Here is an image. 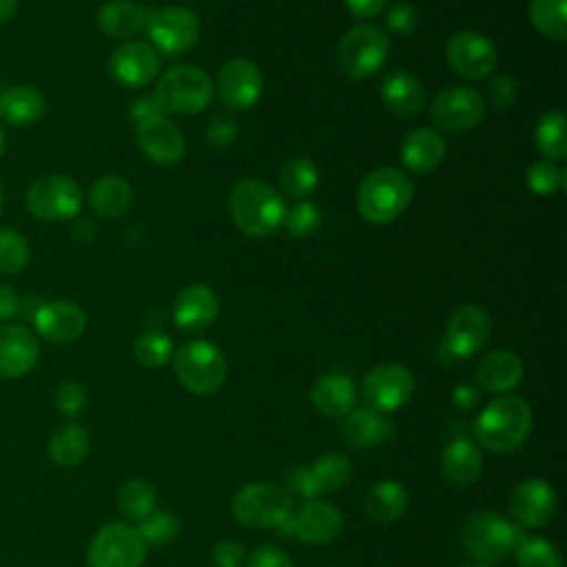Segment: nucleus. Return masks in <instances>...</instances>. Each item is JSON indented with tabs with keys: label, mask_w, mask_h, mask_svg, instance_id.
Segmentation results:
<instances>
[{
	"label": "nucleus",
	"mask_w": 567,
	"mask_h": 567,
	"mask_svg": "<svg viewBox=\"0 0 567 567\" xmlns=\"http://www.w3.org/2000/svg\"><path fill=\"white\" fill-rule=\"evenodd\" d=\"M458 567H492V563H481V560H470V563H463Z\"/></svg>",
	"instance_id": "57"
},
{
	"label": "nucleus",
	"mask_w": 567,
	"mask_h": 567,
	"mask_svg": "<svg viewBox=\"0 0 567 567\" xmlns=\"http://www.w3.org/2000/svg\"><path fill=\"white\" fill-rule=\"evenodd\" d=\"M445 157V140L439 131L419 126L401 142V162L412 173H432Z\"/></svg>",
	"instance_id": "27"
},
{
	"label": "nucleus",
	"mask_w": 567,
	"mask_h": 567,
	"mask_svg": "<svg viewBox=\"0 0 567 567\" xmlns=\"http://www.w3.org/2000/svg\"><path fill=\"white\" fill-rule=\"evenodd\" d=\"M264 91V75L259 66L246 58L226 62L217 75V95L230 111L252 109Z\"/></svg>",
	"instance_id": "18"
},
{
	"label": "nucleus",
	"mask_w": 567,
	"mask_h": 567,
	"mask_svg": "<svg viewBox=\"0 0 567 567\" xmlns=\"http://www.w3.org/2000/svg\"><path fill=\"white\" fill-rule=\"evenodd\" d=\"M452 403L458 410H472L478 403V392L472 385H456L452 394Z\"/></svg>",
	"instance_id": "55"
},
{
	"label": "nucleus",
	"mask_w": 567,
	"mask_h": 567,
	"mask_svg": "<svg viewBox=\"0 0 567 567\" xmlns=\"http://www.w3.org/2000/svg\"><path fill=\"white\" fill-rule=\"evenodd\" d=\"M319 221H321V213L310 199H299L290 210H286V217H284L286 230L297 239L312 235Z\"/></svg>",
	"instance_id": "45"
},
{
	"label": "nucleus",
	"mask_w": 567,
	"mask_h": 567,
	"mask_svg": "<svg viewBox=\"0 0 567 567\" xmlns=\"http://www.w3.org/2000/svg\"><path fill=\"white\" fill-rule=\"evenodd\" d=\"M173 370L177 381L193 394L206 396L217 392L228 374V361L224 352L204 339L182 343L173 357Z\"/></svg>",
	"instance_id": "6"
},
{
	"label": "nucleus",
	"mask_w": 567,
	"mask_h": 567,
	"mask_svg": "<svg viewBox=\"0 0 567 567\" xmlns=\"http://www.w3.org/2000/svg\"><path fill=\"white\" fill-rule=\"evenodd\" d=\"M408 509V489L396 481H379L365 492V512L379 523H392Z\"/></svg>",
	"instance_id": "34"
},
{
	"label": "nucleus",
	"mask_w": 567,
	"mask_h": 567,
	"mask_svg": "<svg viewBox=\"0 0 567 567\" xmlns=\"http://www.w3.org/2000/svg\"><path fill=\"white\" fill-rule=\"evenodd\" d=\"M248 567H295L290 556L277 545H259L248 556Z\"/></svg>",
	"instance_id": "49"
},
{
	"label": "nucleus",
	"mask_w": 567,
	"mask_h": 567,
	"mask_svg": "<svg viewBox=\"0 0 567 567\" xmlns=\"http://www.w3.org/2000/svg\"><path fill=\"white\" fill-rule=\"evenodd\" d=\"M210 560L215 567H241L246 563V549L239 540H219L210 549Z\"/></svg>",
	"instance_id": "47"
},
{
	"label": "nucleus",
	"mask_w": 567,
	"mask_h": 567,
	"mask_svg": "<svg viewBox=\"0 0 567 567\" xmlns=\"http://www.w3.org/2000/svg\"><path fill=\"white\" fill-rule=\"evenodd\" d=\"M567 124L563 111H547L536 124V148L547 162H560L567 157Z\"/></svg>",
	"instance_id": "37"
},
{
	"label": "nucleus",
	"mask_w": 567,
	"mask_h": 567,
	"mask_svg": "<svg viewBox=\"0 0 567 567\" xmlns=\"http://www.w3.org/2000/svg\"><path fill=\"white\" fill-rule=\"evenodd\" d=\"M412 202V182L399 168L381 166L359 186L357 208L370 224H390L405 213Z\"/></svg>",
	"instance_id": "3"
},
{
	"label": "nucleus",
	"mask_w": 567,
	"mask_h": 567,
	"mask_svg": "<svg viewBox=\"0 0 567 567\" xmlns=\"http://www.w3.org/2000/svg\"><path fill=\"white\" fill-rule=\"evenodd\" d=\"M213 80L206 71L188 64L171 66L155 84L153 97L162 113L195 115L213 102Z\"/></svg>",
	"instance_id": "4"
},
{
	"label": "nucleus",
	"mask_w": 567,
	"mask_h": 567,
	"mask_svg": "<svg viewBox=\"0 0 567 567\" xmlns=\"http://www.w3.org/2000/svg\"><path fill=\"white\" fill-rule=\"evenodd\" d=\"M556 489L543 478L520 481L509 498L512 516L525 527H545L556 514Z\"/></svg>",
	"instance_id": "20"
},
{
	"label": "nucleus",
	"mask_w": 567,
	"mask_h": 567,
	"mask_svg": "<svg viewBox=\"0 0 567 567\" xmlns=\"http://www.w3.org/2000/svg\"><path fill=\"white\" fill-rule=\"evenodd\" d=\"M567 0H532L529 20L538 33L549 40L563 42L567 38Z\"/></svg>",
	"instance_id": "38"
},
{
	"label": "nucleus",
	"mask_w": 567,
	"mask_h": 567,
	"mask_svg": "<svg viewBox=\"0 0 567 567\" xmlns=\"http://www.w3.org/2000/svg\"><path fill=\"white\" fill-rule=\"evenodd\" d=\"M489 97L494 109H509L516 102V82L509 75H496L489 84Z\"/></svg>",
	"instance_id": "51"
},
{
	"label": "nucleus",
	"mask_w": 567,
	"mask_h": 567,
	"mask_svg": "<svg viewBox=\"0 0 567 567\" xmlns=\"http://www.w3.org/2000/svg\"><path fill=\"white\" fill-rule=\"evenodd\" d=\"M235 135H237V124L228 115L217 113L206 124V140L215 146L230 144L235 140Z\"/></svg>",
	"instance_id": "50"
},
{
	"label": "nucleus",
	"mask_w": 567,
	"mask_h": 567,
	"mask_svg": "<svg viewBox=\"0 0 567 567\" xmlns=\"http://www.w3.org/2000/svg\"><path fill=\"white\" fill-rule=\"evenodd\" d=\"M4 144H7V135H4V128H2V124H0V157H2V153H4Z\"/></svg>",
	"instance_id": "58"
},
{
	"label": "nucleus",
	"mask_w": 567,
	"mask_h": 567,
	"mask_svg": "<svg viewBox=\"0 0 567 567\" xmlns=\"http://www.w3.org/2000/svg\"><path fill=\"white\" fill-rule=\"evenodd\" d=\"M343 4L350 16L365 20V18L379 16L385 9L388 0H343Z\"/></svg>",
	"instance_id": "54"
},
{
	"label": "nucleus",
	"mask_w": 567,
	"mask_h": 567,
	"mask_svg": "<svg viewBox=\"0 0 567 567\" xmlns=\"http://www.w3.org/2000/svg\"><path fill=\"white\" fill-rule=\"evenodd\" d=\"M228 213L244 235L268 237L284 226L286 204L270 184L246 177L233 186L228 195Z\"/></svg>",
	"instance_id": "1"
},
{
	"label": "nucleus",
	"mask_w": 567,
	"mask_h": 567,
	"mask_svg": "<svg viewBox=\"0 0 567 567\" xmlns=\"http://www.w3.org/2000/svg\"><path fill=\"white\" fill-rule=\"evenodd\" d=\"M20 308H22V299L18 297V292L11 286L0 284V321H9L18 317Z\"/></svg>",
	"instance_id": "53"
},
{
	"label": "nucleus",
	"mask_w": 567,
	"mask_h": 567,
	"mask_svg": "<svg viewBox=\"0 0 567 567\" xmlns=\"http://www.w3.org/2000/svg\"><path fill=\"white\" fill-rule=\"evenodd\" d=\"M151 47L164 55H182L190 51L202 33V22L197 13L186 7H166L153 11L146 24Z\"/></svg>",
	"instance_id": "11"
},
{
	"label": "nucleus",
	"mask_w": 567,
	"mask_h": 567,
	"mask_svg": "<svg viewBox=\"0 0 567 567\" xmlns=\"http://www.w3.org/2000/svg\"><path fill=\"white\" fill-rule=\"evenodd\" d=\"M157 505V492L146 478H128L117 489V507L124 514V518L140 523L151 512H155Z\"/></svg>",
	"instance_id": "36"
},
{
	"label": "nucleus",
	"mask_w": 567,
	"mask_h": 567,
	"mask_svg": "<svg viewBox=\"0 0 567 567\" xmlns=\"http://www.w3.org/2000/svg\"><path fill=\"white\" fill-rule=\"evenodd\" d=\"M82 208V190L66 175H42L27 190V210L42 221L73 219Z\"/></svg>",
	"instance_id": "10"
},
{
	"label": "nucleus",
	"mask_w": 567,
	"mask_h": 567,
	"mask_svg": "<svg viewBox=\"0 0 567 567\" xmlns=\"http://www.w3.org/2000/svg\"><path fill=\"white\" fill-rule=\"evenodd\" d=\"M44 111V93L31 84L9 86L0 93V117L13 126H29L40 122Z\"/></svg>",
	"instance_id": "32"
},
{
	"label": "nucleus",
	"mask_w": 567,
	"mask_h": 567,
	"mask_svg": "<svg viewBox=\"0 0 567 567\" xmlns=\"http://www.w3.org/2000/svg\"><path fill=\"white\" fill-rule=\"evenodd\" d=\"M31 321L35 330L53 343H71L86 328L84 310L78 303L64 299L38 303V308L31 315Z\"/></svg>",
	"instance_id": "21"
},
{
	"label": "nucleus",
	"mask_w": 567,
	"mask_h": 567,
	"mask_svg": "<svg viewBox=\"0 0 567 567\" xmlns=\"http://www.w3.org/2000/svg\"><path fill=\"white\" fill-rule=\"evenodd\" d=\"M414 392V377L401 363H379L374 365L361 383L363 401L370 410L392 412L410 401Z\"/></svg>",
	"instance_id": "13"
},
{
	"label": "nucleus",
	"mask_w": 567,
	"mask_h": 567,
	"mask_svg": "<svg viewBox=\"0 0 567 567\" xmlns=\"http://www.w3.org/2000/svg\"><path fill=\"white\" fill-rule=\"evenodd\" d=\"M20 7V0H0V24L9 22L16 18Z\"/></svg>",
	"instance_id": "56"
},
{
	"label": "nucleus",
	"mask_w": 567,
	"mask_h": 567,
	"mask_svg": "<svg viewBox=\"0 0 567 567\" xmlns=\"http://www.w3.org/2000/svg\"><path fill=\"white\" fill-rule=\"evenodd\" d=\"M40 357L35 334L20 323L0 328V379H20L33 370Z\"/></svg>",
	"instance_id": "22"
},
{
	"label": "nucleus",
	"mask_w": 567,
	"mask_h": 567,
	"mask_svg": "<svg viewBox=\"0 0 567 567\" xmlns=\"http://www.w3.org/2000/svg\"><path fill=\"white\" fill-rule=\"evenodd\" d=\"M310 401L326 416H346L357 405V385L343 372H328L312 381Z\"/></svg>",
	"instance_id": "25"
},
{
	"label": "nucleus",
	"mask_w": 567,
	"mask_h": 567,
	"mask_svg": "<svg viewBox=\"0 0 567 567\" xmlns=\"http://www.w3.org/2000/svg\"><path fill=\"white\" fill-rule=\"evenodd\" d=\"M489 332V315L481 306L467 303L454 310V315L450 317L443 334V348L450 359H467L487 343Z\"/></svg>",
	"instance_id": "17"
},
{
	"label": "nucleus",
	"mask_w": 567,
	"mask_h": 567,
	"mask_svg": "<svg viewBox=\"0 0 567 567\" xmlns=\"http://www.w3.org/2000/svg\"><path fill=\"white\" fill-rule=\"evenodd\" d=\"M109 73L122 86H144L159 73V53L148 42L126 40L111 53Z\"/></svg>",
	"instance_id": "19"
},
{
	"label": "nucleus",
	"mask_w": 567,
	"mask_h": 567,
	"mask_svg": "<svg viewBox=\"0 0 567 567\" xmlns=\"http://www.w3.org/2000/svg\"><path fill=\"white\" fill-rule=\"evenodd\" d=\"M352 463L343 452H326L310 467H297L288 476V492L312 501L317 494L334 492L348 485Z\"/></svg>",
	"instance_id": "14"
},
{
	"label": "nucleus",
	"mask_w": 567,
	"mask_h": 567,
	"mask_svg": "<svg viewBox=\"0 0 567 567\" xmlns=\"http://www.w3.org/2000/svg\"><path fill=\"white\" fill-rule=\"evenodd\" d=\"M485 100L476 89L450 86L432 100L430 117L439 131L458 135L478 126L485 120Z\"/></svg>",
	"instance_id": "12"
},
{
	"label": "nucleus",
	"mask_w": 567,
	"mask_h": 567,
	"mask_svg": "<svg viewBox=\"0 0 567 567\" xmlns=\"http://www.w3.org/2000/svg\"><path fill=\"white\" fill-rule=\"evenodd\" d=\"M133 352H135V359H137L140 365L155 370V368H162L171 361V357L175 352V346H173V339L168 334L157 332V330H148V332H144L135 339Z\"/></svg>",
	"instance_id": "40"
},
{
	"label": "nucleus",
	"mask_w": 567,
	"mask_h": 567,
	"mask_svg": "<svg viewBox=\"0 0 567 567\" xmlns=\"http://www.w3.org/2000/svg\"><path fill=\"white\" fill-rule=\"evenodd\" d=\"M162 109L157 106L155 97L153 95H142L137 97L133 104H131V120L137 124H144L148 120H155V117H162Z\"/></svg>",
	"instance_id": "52"
},
{
	"label": "nucleus",
	"mask_w": 567,
	"mask_h": 567,
	"mask_svg": "<svg viewBox=\"0 0 567 567\" xmlns=\"http://www.w3.org/2000/svg\"><path fill=\"white\" fill-rule=\"evenodd\" d=\"M381 100L390 113L412 117L425 106V86L414 73L399 69L383 78Z\"/></svg>",
	"instance_id": "28"
},
{
	"label": "nucleus",
	"mask_w": 567,
	"mask_h": 567,
	"mask_svg": "<svg viewBox=\"0 0 567 567\" xmlns=\"http://www.w3.org/2000/svg\"><path fill=\"white\" fill-rule=\"evenodd\" d=\"M523 379V361L512 350H494L476 365V383L485 392L505 394L514 390Z\"/></svg>",
	"instance_id": "30"
},
{
	"label": "nucleus",
	"mask_w": 567,
	"mask_h": 567,
	"mask_svg": "<svg viewBox=\"0 0 567 567\" xmlns=\"http://www.w3.org/2000/svg\"><path fill=\"white\" fill-rule=\"evenodd\" d=\"M29 244L13 228H0V272L16 275L29 264Z\"/></svg>",
	"instance_id": "43"
},
{
	"label": "nucleus",
	"mask_w": 567,
	"mask_h": 567,
	"mask_svg": "<svg viewBox=\"0 0 567 567\" xmlns=\"http://www.w3.org/2000/svg\"><path fill=\"white\" fill-rule=\"evenodd\" d=\"M525 538L523 529L489 509L472 512L461 529V540L472 560L494 563L509 556Z\"/></svg>",
	"instance_id": "5"
},
{
	"label": "nucleus",
	"mask_w": 567,
	"mask_h": 567,
	"mask_svg": "<svg viewBox=\"0 0 567 567\" xmlns=\"http://www.w3.org/2000/svg\"><path fill=\"white\" fill-rule=\"evenodd\" d=\"M343 529V514L339 507L326 501H306L288 520L279 527L281 534L295 536L308 545H328Z\"/></svg>",
	"instance_id": "15"
},
{
	"label": "nucleus",
	"mask_w": 567,
	"mask_h": 567,
	"mask_svg": "<svg viewBox=\"0 0 567 567\" xmlns=\"http://www.w3.org/2000/svg\"><path fill=\"white\" fill-rule=\"evenodd\" d=\"M445 58L456 75L481 80L496 69L498 51L485 35L476 31H458L447 40Z\"/></svg>",
	"instance_id": "16"
},
{
	"label": "nucleus",
	"mask_w": 567,
	"mask_h": 567,
	"mask_svg": "<svg viewBox=\"0 0 567 567\" xmlns=\"http://www.w3.org/2000/svg\"><path fill=\"white\" fill-rule=\"evenodd\" d=\"M151 9L133 0H109L97 11V27L111 38H131L140 31H146Z\"/></svg>",
	"instance_id": "31"
},
{
	"label": "nucleus",
	"mask_w": 567,
	"mask_h": 567,
	"mask_svg": "<svg viewBox=\"0 0 567 567\" xmlns=\"http://www.w3.org/2000/svg\"><path fill=\"white\" fill-rule=\"evenodd\" d=\"M319 184V168L308 157H292L281 166V186L290 197L303 199L315 193Z\"/></svg>",
	"instance_id": "39"
},
{
	"label": "nucleus",
	"mask_w": 567,
	"mask_h": 567,
	"mask_svg": "<svg viewBox=\"0 0 567 567\" xmlns=\"http://www.w3.org/2000/svg\"><path fill=\"white\" fill-rule=\"evenodd\" d=\"M219 315V299L206 284H190L182 288L173 301V319L184 332H199L208 328Z\"/></svg>",
	"instance_id": "24"
},
{
	"label": "nucleus",
	"mask_w": 567,
	"mask_h": 567,
	"mask_svg": "<svg viewBox=\"0 0 567 567\" xmlns=\"http://www.w3.org/2000/svg\"><path fill=\"white\" fill-rule=\"evenodd\" d=\"M230 507L241 525L279 529L292 514V494L275 483H248L235 492Z\"/></svg>",
	"instance_id": "7"
},
{
	"label": "nucleus",
	"mask_w": 567,
	"mask_h": 567,
	"mask_svg": "<svg viewBox=\"0 0 567 567\" xmlns=\"http://www.w3.org/2000/svg\"><path fill=\"white\" fill-rule=\"evenodd\" d=\"M388 55H390V40L385 31L370 24H359L348 29L337 49V60L341 69L354 80L374 75L385 64Z\"/></svg>",
	"instance_id": "8"
},
{
	"label": "nucleus",
	"mask_w": 567,
	"mask_h": 567,
	"mask_svg": "<svg viewBox=\"0 0 567 567\" xmlns=\"http://www.w3.org/2000/svg\"><path fill=\"white\" fill-rule=\"evenodd\" d=\"M525 182H527V188L532 193H536L540 197H547V195H554L560 188H565V173L554 162L538 159V162L527 166Z\"/></svg>",
	"instance_id": "44"
},
{
	"label": "nucleus",
	"mask_w": 567,
	"mask_h": 567,
	"mask_svg": "<svg viewBox=\"0 0 567 567\" xmlns=\"http://www.w3.org/2000/svg\"><path fill=\"white\" fill-rule=\"evenodd\" d=\"M89 567H142L146 543L128 523H109L95 532L86 549Z\"/></svg>",
	"instance_id": "9"
},
{
	"label": "nucleus",
	"mask_w": 567,
	"mask_h": 567,
	"mask_svg": "<svg viewBox=\"0 0 567 567\" xmlns=\"http://www.w3.org/2000/svg\"><path fill=\"white\" fill-rule=\"evenodd\" d=\"M341 434L348 445L365 450L388 443L394 436V425L383 412L370 408H354L346 414Z\"/></svg>",
	"instance_id": "26"
},
{
	"label": "nucleus",
	"mask_w": 567,
	"mask_h": 567,
	"mask_svg": "<svg viewBox=\"0 0 567 567\" xmlns=\"http://www.w3.org/2000/svg\"><path fill=\"white\" fill-rule=\"evenodd\" d=\"M483 470V456L476 443L470 439H452L441 452V474L447 483L456 487H467L476 483Z\"/></svg>",
	"instance_id": "29"
},
{
	"label": "nucleus",
	"mask_w": 567,
	"mask_h": 567,
	"mask_svg": "<svg viewBox=\"0 0 567 567\" xmlns=\"http://www.w3.org/2000/svg\"><path fill=\"white\" fill-rule=\"evenodd\" d=\"M135 137L142 153L159 166H173L184 157V151H186L184 135L164 115L148 120L144 124H137Z\"/></svg>",
	"instance_id": "23"
},
{
	"label": "nucleus",
	"mask_w": 567,
	"mask_h": 567,
	"mask_svg": "<svg viewBox=\"0 0 567 567\" xmlns=\"http://www.w3.org/2000/svg\"><path fill=\"white\" fill-rule=\"evenodd\" d=\"M416 22H419V16H416V9L408 2H396L390 7L388 16H385V24L390 31L394 33H412L416 29Z\"/></svg>",
	"instance_id": "48"
},
{
	"label": "nucleus",
	"mask_w": 567,
	"mask_h": 567,
	"mask_svg": "<svg viewBox=\"0 0 567 567\" xmlns=\"http://www.w3.org/2000/svg\"><path fill=\"white\" fill-rule=\"evenodd\" d=\"M518 567H563V558L554 543L540 536H525L514 549Z\"/></svg>",
	"instance_id": "41"
},
{
	"label": "nucleus",
	"mask_w": 567,
	"mask_h": 567,
	"mask_svg": "<svg viewBox=\"0 0 567 567\" xmlns=\"http://www.w3.org/2000/svg\"><path fill=\"white\" fill-rule=\"evenodd\" d=\"M135 529L140 532V536L144 538V543H151V545H166V543H171L173 538L179 536L182 523H179V518H177L173 512L155 509V512H151L144 520H140Z\"/></svg>",
	"instance_id": "42"
},
{
	"label": "nucleus",
	"mask_w": 567,
	"mask_h": 567,
	"mask_svg": "<svg viewBox=\"0 0 567 567\" xmlns=\"http://www.w3.org/2000/svg\"><path fill=\"white\" fill-rule=\"evenodd\" d=\"M2 208H4V195H2V188H0V215H2Z\"/></svg>",
	"instance_id": "59"
},
{
	"label": "nucleus",
	"mask_w": 567,
	"mask_h": 567,
	"mask_svg": "<svg viewBox=\"0 0 567 567\" xmlns=\"http://www.w3.org/2000/svg\"><path fill=\"white\" fill-rule=\"evenodd\" d=\"M53 403H55V408H58V412L62 416L75 419V416H80L86 410L89 396H86V392H84V388L80 383L64 381V383L58 385Z\"/></svg>",
	"instance_id": "46"
},
{
	"label": "nucleus",
	"mask_w": 567,
	"mask_h": 567,
	"mask_svg": "<svg viewBox=\"0 0 567 567\" xmlns=\"http://www.w3.org/2000/svg\"><path fill=\"white\" fill-rule=\"evenodd\" d=\"M89 432L78 423L60 425L49 439V458L58 467H75L89 454Z\"/></svg>",
	"instance_id": "35"
},
{
	"label": "nucleus",
	"mask_w": 567,
	"mask_h": 567,
	"mask_svg": "<svg viewBox=\"0 0 567 567\" xmlns=\"http://www.w3.org/2000/svg\"><path fill=\"white\" fill-rule=\"evenodd\" d=\"M532 421V408L525 399L503 394L483 408L474 423V434L485 450L507 454L527 441Z\"/></svg>",
	"instance_id": "2"
},
{
	"label": "nucleus",
	"mask_w": 567,
	"mask_h": 567,
	"mask_svg": "<svg viewBox=\"0 0 567 567\" xmlns=\"http://www.w3.org/2000/svg\"><path fill=\"white\" fill-rule=\"evenodd\" d=\"M133 202L131 184L117 175H104L91 186L89 204L95 215L104 219H115L128 210Z\"/></svg>",
	"instance_id": "33"
}]
</instances>
